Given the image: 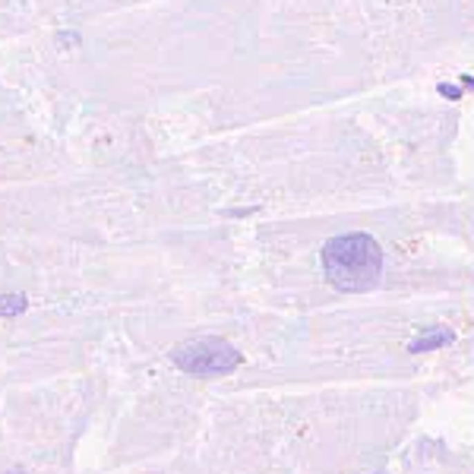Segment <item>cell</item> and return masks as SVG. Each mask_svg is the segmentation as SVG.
Instances as JSON below:
<instances>
[{
    "label": "cell",
    "mask_w": 474,
    "mask_h": 474,
    "mask_svg": "<svg viewBox=\"0 0 474 474\" xmlns=\"http://www.w3.org/2000/svg\"><path fill=\"white\" fill-rule=\"evenodd\" d=\"M171 363L190 377H228L244 363V354L225 339H190L171 348Z\"/></svg>",
    "instance_id": "2"
},
{
    "label": "cell",
    "mask_w": 474,
    "mask_h": 474,
    "mask_svg": "<svg viewBox=\"0 0 474 474\" xmlns=\"http://www.w3.org/2000/svg\"><path fill=\"white\" fill-rule=\"evenodd\" d=\"M26 310H29L26 294H0V319L19 316V313H26Z\"/></svg>",
    "instance_id": "4"
},
{
    "label": "cell",
    "mask_w": 474,
    "mask_h": 474,
    "mask_svg": "<svg viewBox=\"0 0 474 474\" xmlns=\"http://www.w3.org/2000/svg\"><path fill=\"white\" fill-rule=\"evenodd\" d=\"M3 474H26V471H19V468H13V471H3Z\"/></svg>",
    "instance_id": "6"
},
{
    "label": "cell",
    "mask_w": 474,
    "mask_h": 474,
    "mask_svg": "<svg viewBox=\"0 0 474 474\" xmlns=\"http://www.w3.org/2000/svg\"><path fill=\"white\" fill-rule=\"evenodd\" d=\"M455 339L452 335V329H443V326H433V329H424L421 335H417L411 345H408V351L411 354H427V351H437V348H446L449 341Z\"/></svg>",
    "instance_id": "3"
},
{
    "label": "cell",
    "mask_w": 474,
    "mask_h": 474,
    "mask_svg": "<svg viewBox=\"0 0 474 474\" xmlns=\"http://www.w3.org/2000/svg\"><path fill=\"white\" fill-rule=\"evenodd\" d=\"M437 92H439V95H446V98H452V102H459V98H462L459 86H446V82H443V86H437Z\"/></svg>",
    "instance_id": "5"
},
{
    "label": "cell",
    "mask_w": 474,
    "mask_h": 474,
    "mask_svg": "<svg viewBox=\"0 0 474 474\" xmlns=\"http://www.w3.org/2000/svg\"><path fill=\"white\" fill-rule=\"evenodd\" d=\"M323 272L335 291L367 294L383 278V250L370 234H339L323 244Z\"/></svg>",
    "instance_id": "1"
}]
</instances>
